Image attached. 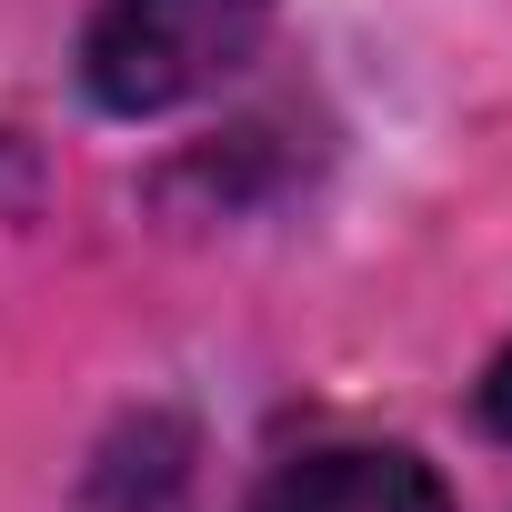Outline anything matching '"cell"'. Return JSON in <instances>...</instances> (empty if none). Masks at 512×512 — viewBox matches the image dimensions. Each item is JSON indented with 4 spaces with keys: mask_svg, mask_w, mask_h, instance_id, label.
Masks as SVG:
<instances>
[{
    "mask_svg": "<svg viewBox=\"0 0 512 512\" xmlns=\"http://www.w3.org/2000/svg\"><path fill=\"white\" fill-rule=\"evenodd\" d=\"M272 41V0H101L81 31V91L121 121L221 91Z\"/></svg>",
    "mask_w": 512,
    "mask_h": 512,
    "instance_id": "6da1fadb",
    "label": "cell"
},
{
    "mask_svg": "<svg viewBox=\"0 0 512 512\" xmlns=\"http://www.w3.org/2000/svg\"><path fill=\"white\" fill-rule=\"evenodd\" d=\"M482 422H492V432L512 442V342H502V362L482 372Z\"/></svg>",
    "mask_w": 512,
    "mask_h": 512,
    "instance_id": "3957f363",
    "label": "cell"
},
{
    "mask_svg": "<svg viewBox=\"0 0 512 512\" xmlns=\"http://www.w3.org/2000/svg\"><path fill=\"white\" fill-rule=\"evenodd\" d=\"M251 512H452L432 462L392 452V442H332V452H302L262 482Z\"/></svg>",
    "mask_w": 512,
    "mask_h": 512,
    "instance_id": "7a4b0ae2",
    "label": "cell"
}]
</instances>
